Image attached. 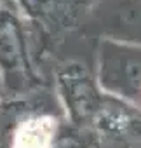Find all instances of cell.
<instances>
[{
  "label": "cell",
  "mask_w": 141,
  "mask_h": 148,
  "mask_svg": "<svg viewBox=\"0 0 141 148\" xmlns=\"http://www.w3.org/2000/svg\"><path fill=\"white\" fill-rule=\"evenodd\" d=\"M59 79L72 113L80 120L87 119L98 108V94L87 70L80 64H66Z\"/></svg>",
  "instance_id": "1"
},
{
  "label": "cell",
  "mask_w": 141,
  "mask_h": 148,
  "mask_svg": "<svg viewBox=\"0 0 141 148\" xmlns=\"http://www.w3.org/2000/svg\"><path fill=\"white\" fill-rule=\"evenodd\" d=\"M0 66L9 79L26 73L25 42L18 21L9 14H0Z\"/></svg>",
  "instance_id": "2"
},
{
  "label": "cell",
  "mask_w": 141,
  "mask_h": 148,
  "mask_svg": "<svg viewBox=\"0 0 141 148\" xmlns=\"http://www.w3.org/2000/svg\"><path fill=\"white\" fill-rule=\"evenodd\" d=\"M110 71L125 87H139L141 84V56H110Z\"/></svg>",
  "instance_id": "3"
}]
</instances>
